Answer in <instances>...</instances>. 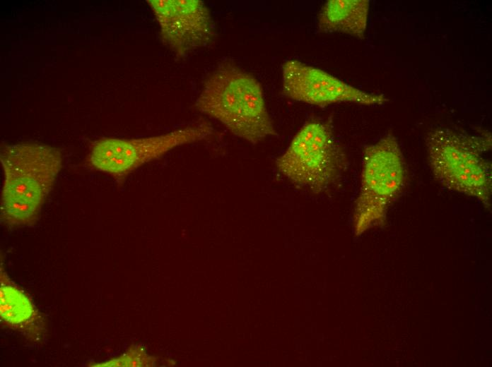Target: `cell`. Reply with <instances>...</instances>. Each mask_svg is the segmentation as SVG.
Returning <instances> with one entry per match:
<instances>
[{"mask_svg": "<svg viewBox=\"0 0 492 367\" xmlns=\"http://www.w3.org/2000/svg\"><path fill=\"white\" fill-rule=\"evenodd\" d=\"M0 162L1 223L8 227L35 223L62 168L61 152L40 143L1 144Z\"/></svg>", "mask_w": 492, "mask_h": 367, "instance_id": "1", "label": "cell"}, {"mask_svg": "<svg viewBox=\"0 0 492 367\" xmlns=\"http://www.w3.org/2000/svg\"><path fill=\"white\" fill-rule=\"evenodd\" d=\"M194 107L253 145L276 135L260 83L232 62L220 64L209 76Z\"/></svg>", "mask_w": 492, "mask_h": 367, "instance_id": "2", "label": "cell"}, {"mask_svg": "<svg viewBox=\"0 0 492 367\" xmlns=\"http://www.w3.org/2000/svg\"><path fill=\"white\" fill-rule=\"evenodd\" d=\"M426 145L431 172L441 185L490 207L491 163L484 155L491 146V135L472 136L440 128L428 133Z\"/></svg>", "mask_w": 492, "mask_h": 367, "instance_id": "3", "label": "cell"}, {"mask_svg": "<svg viewBox=\"0 0 492 367\" xmlns=\"http://www.w3.org/2000/svg\"><path fill=\"white\" fill-rule=\"evenodd\" d=\"M406 179L404 156L392 134L364 148L360 188L353 211L356 235L385 223L388 208L401 193Z\"/></svg>", "mask_w": 492, "mask_h": 367, "instance_id": "4", "label": "cell"}, {"mask_svg": "<svg viewBox=\"0 0 492 367\" xmlns=\"http://www.w3.org/2000/svg\"><path fill=\"white\" fill-rule=\"evenodd\" d=\"M346 155L331 126L319 120L306 122L276 160L278 171L290 182L320 194L340 178Z\"/></svg>", "mask_w": 492, "mask_h": 367, "instance_id": "5", "label": "cell"}, {"mask_svg": "<svg viewBox=\"0 0 492 367\" xmlns=\"http://www.w3.org/2000/svg\"><path fill=\"white\" fill-rule=\"evenodd\" d=\"M212 126L201 120L170 133L140 138H103L97 140L90 155L91 164L122 181L132 171L158 160L171 150L205 140L213 134Z\"/></svg>", "mask_w": 492, "mask_h": 367, "instance_id": "6", "label": "cell"}, {"mask_svg": "<svg viewBox=\"0 0 492 367\" xmlns=\"http://www.w3.org/2000/svg\"><path fill=\"white\" fill-rule=\"evenodd\" d=\"M163 42L178 57L214 42L216 28L206 4L199 0H148Z\"/></svg>", "mask_w": 492, "mask_h": 367, "instance_id": "7", "label": "cell"}, {"mask_svg": "<svg viewBox=\"0 0 492 367\" xmlns=\"http://www.w3.org/2000/svg\"><path fill=\"white\" fill-rule=\"evenodd\" d=\"M282 88L288 97L311 105L324 107L338 102L380 105L388 99L347 84L324 71L297 59L282 65Z\"/></svg>", "mask_w": 492, "mask_h": 367, "instance_id": "8", "label": "cell"}, {"mask_svg": "<svg viewBox=\"0 0 492 367\" xmlns=\"http://www.w3.org/2000/svg\"><path fill=\"white\" fill-rule=\"evenodd\" d=\"M0 283V317L3 324L33 342L40 341L45 332L42 315L26 294L9 279L2 267Z\"/></svg>", "mask_w": 492, "mask_h": 367, "instance_id": "9", "label": "cell"}, {"mask_svg": "<svg viewBox=\"0 0 492 367\" xmlns=\"http://www.w3.org/2000/svg\"><path fill=\"white\" fill-rule=\"evenodd\" d=\"M368 0H329L321 8L317 25L322 32H341L363 39L369 13Z\"/></svg>", "mask_w": 492, "mask_h": 367, "instance_id": "10", "label": "cell"}, {"mask_svg": "<svg viewBox=\"0 0 492 367\" xmlns=\"http://www.w3.org/2000/svg\"><path fill=\"white\" fill-rule=\"evenodd\" d=\"M90 366H155L154 359L148 356L139 346H134L117 359L103 363H93Z\"/></svg>", "mask_w": 492, "mask_h": 367, "instance_id": "11", "label": "cell"}]
</instances>
